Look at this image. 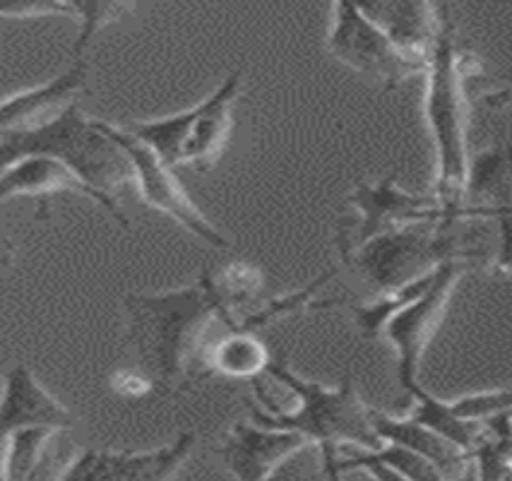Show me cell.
<instances>
[{
    "label": "cell",
    "mask_w": 512,
    "mask_h": 481,
    "mask_svg": "<svg viewBox=\"0 0 512 481\" xmlns=\"http://www.w3.org/2000/svg\"><path fill=\"white\" fill-rule=\"evenodd\" d=\"M476 481H508L510 479V441H496L484 436L472 450Z\"/></svg>",
    "instance_id": "484cf974"
},
{
    "label": "cell",
    "mask_w": 512,
    "mask_h": 481,
    "mask_svg": "<svg viewBox=\"0 0 512 481\" xmlns=\"http://www.w3.org/2000/svg\"><path fill=\"white\" fill-rule=\"evenodd\" d=\"M195 445V431H183L171 445L147 453H123L111 481H174Z\"/></svg>",
    "instance_id": "ffe728a7"
},
{
    "label": "cell",
    "mask_w": 512,
    "mask_h": 481,
    "mask_svg": "<svg viewBox=\"0 0 512 481\" xmlns=\"http://www.w3.org/2000/svg\"><path fill=\"white\" fill-rule=\"evenodd\" d=\"M479 73V61L457 46V29L443 8L440 32L428 51L426 65V123L433 135L438 159L436 200L452 215L472 219H500L510 207L467 205V80Z\"/></svg>",
    "instance_id": "7a4b0ae2"
},
{
    "label": "cell",
    "mask_w": 512,
    "mask_h": 481,
    "mask_svg": "<svg viewBox=\"0 0 512 481\" xmlns=\"http://www.w3.org/2000/svg\"><path fill=\"white\" fill-rule=\"evenodd\" d=\"M349 212L339 224L337 246L342 260L349 258L356 248L388 231L409 227L421 222H443V219H472L452 215L443 210L436 195H414L397 188L395 178L388 176L380 183H361L349 195Z\"/></svg>",
    "instance_id": "8992f818"
},
{
    "label": "cell",
    "mask_w": 512,
    "mask_h": 481,
    "mask_svg": "<svg viewBox=\"0 0 512 481\" xmlns=\"http://www.w3.org/2000/svg\"><path fill=\"white\" fill-rule=\"evenodd\" d=\"M327 49L339 63L373 77L385 89H397L409 77L426 75L428 58L404 53L351 3L332 5Z\"/></svg>",
    "instance_id": "52a82bcc"
},
{
    "label": "cell",
    "mask_w": 512,
    "mask_h": 481,
    "mask_svg": "<svg viewBox=\"0 0 512 481\" xmlns=\"http://www.w3.org/2000/svg\"><path fill=\"white\" fill-rule=\"evenodd\" d=\"M265 344L253 332H229L207 354V376L219 373L226 378H258L270 364Z\"/></svg>",
    "instance_id": "d6986e66"
},
{
    "label": "cell",
    "mask_w": 512,
    "mask_h": 481,
    "mask_svg": "<svg viewBox=\"0 0 512 481\" xmlns=\"http://www.w3.org/2000/svg\"><path fill=\"white\" fill-rule=\"evenodd\" d=\"M455 481H476V472H474V465H472V460H469V465L464 467V472H462L460 477H457Z\"/></svg>",
    "instance_id": "f546056e"
},
{
    "label": "cell",
    "mask_w": 512,
    "mask_h": 481,
    "mask_svg": "<svg viewBox=\"0 0 512 481\" xmlns=\"http://www.w3.org/2000/svg\"><path fill=\"white\" fill-rule=\"evenodd\" d=\"M371 426L383 443L402 445V448L412 450V453L431 462L443 474L445 481H455L469 465V455H464L455 445L440 438L438 433L428 431L426 426L416 424L412 419L390 417V414L371 407Z\"/></svg>",
    "instance_id": "e0dca14e"
},
{
    "label": "cell",
    "mask_w": 512,
    "mask_h": 481,
    "mask_svg": "<svg viewBox=\"0 0 512 481\" xmlns=\"http://www.w3.org/2000/svg\"><path fill=\"white\" fill-rule=\"evenodd\" d=\"M13 258H15V248L5 239H0V265H13Z\"/></svg>",
    "instance_id": "f1b7e54d"
},
{
    "label": "cell",
    "mask_w": 512,
    "mask_h": 481,
    "mask_svg": "<svg viewBox=\"0 0 512 481\" xmlns=\"http://www.w3.org/2000/svg\"><path fill=\"white\" fill-rule=\"evenodd\" d=\"M311 443L301 433L265 429L253 421H238L226 433V441L217 450L226 469L236 481H263L279 462Z\"/></svg>",
    "instance_id": "8fae6325"
},
{
    "label": "cell",
    "mask_w": 512,
    "mask_h": 481,
    "mask_svg": "<svg viewBox=\"0 0 512 481\" xmlns=\"http://www.w3.org/2000/svg\"><path fill=\"white\" fill-rule=\"evenodd\" d=\"M472 265L467 263H445L438 267L436 279L431 287L426 289L424 296L414 301L412 306L402 308L385 323L383 335L395 347L397 352V380L404 390L416 383V373H419V361L424 356L428 342L436 335L440 320L445 316V308L452 296V289L460 282V277Z\"/></svg>",
    "instance_id": "9c48e42d"
},
{
    "label": "cell",
    "mask_w": 512,
    "mask_h": 481,
    "mask_svg": "<svg viewBox=\"0 0 512 481\" xmlns=\"http://www.w3.org/2000/svg\"><path fill=\"white\" fill-rule=\"evenodd\" d=\"M510 178V145L505 142L498 147L493 142L491 150L479 152L474 164L467 169V200L496 198V195H508Z\"/></svg>",
    "instance_id": "44dd1931"
},
{
    "label": "cell",
    "mask_w": 512,
    "mask_h": 481,
    "mask_svg": "<svg viewBox=\"0 0 512 481\" xmlns=\"http://www.w3.org/2000/svg\"><path fill=\"white\" fill-rule=\"evenodd\" d=\"M510 405L512 397L508 388L484 390V393H472L460 397V400L448 402L450 412L455 414L457 419L469 421V424H481V421L493 417V414L508 412Z\"/></svg>",
    "instance_id": "d4e9b609"
},
{
    "label": "cell",
    "mask_w": 512,
    "mask_h": 481,
    "mask_svg": "<svg viewBox=\"0 0 512 481\" xmlns=\"http://www.w3.org/2000/svg\"><path fill=\"white\" fill-rule=\"evenodd\" d=\"M263 481H330L320 445L308 443L287 460L279 462Z\"/></svg>",
    "instance_id": "7402d4cb"
},
{
    "label": "cell",
    "mask_w": 512,
    "mask_h": 481,
    "mask_svg": "<svg viewBox=\"0 0 512 481\" xmlns=\"http://www.w3.org/2000/svg\"><path fill=\"white\" fill-rule=\"evenodd\" d=\"M75 417L58 402L27 366H13L0 390V438L25 429L70 431Z\"/></svg>",
    "instance_id": "30bf717a"
},
{
    "label": "cell",
    "mask_w": 512,
    "mask_h": 481,
    "mask_svg": "<svg viewBox=\"0 0 512 481\" xmlns=\"http://www.w3.org/2000/svg\"><path fill=\"white\" fill-rule=\"evenodd\" d=\"M68 431L25 429L5 436L0 481H56L73 453L63 443Z\"/></svg>",
    "instance_id": "7c38bea8"
},
{
    "label": "cell",
    "mask_w": 512,
    "mask_h": 481,
    "mask_svg": "<svg viewBox=\"0 0 512 481\" xmlns=\"http://www.w3.org/2000/svg\"><path fill=\"white\" fill-rule=\"evenodd\" d=\"M368 453H371L373 460L392 467L409 481H445L443 474H440L431 462L424 460L421 455L412 453V450L402 448V445L383 443L378 450H368Z\"/></svg>",
    "instance_id": "cb8c5ba5"
},
{
    "label": "cell",
    "mask_w": 512,
    "mask_h": 481,
    "mask_svg": "<svg viewBox=\"0 0 512 481\" xmlns=\"http://www.w3.org/2000/svg\"><path fill=\"white\" fill-rule=\"evenodd\" d=\"M97 123L99 128L121 147L125 157H128L130 166H133V183L138 186L142 203L164 212L166 217L174 219L176 224H181V227L190 231L193 236H198L200 241L207 243V246H229V241L224 239L222 231L214 227L210 219L198 210V205L188 198V193L174 176V169H169V166L159 162V159L154 157V152L147 150L145 145H140L135 138H130L123 128L111 126V123L106 121Z\"/></svg>",
    "instance_id": "ba28073f"
},
{
    "label": "cell",
    "mask_w": 512,
    "mask_h": 481,
    "mask_svg": "<svg viewBox=\"0 0 512 481\" xmlns=\"http://www.w3.org/2000/svg\"><path fill=\"white\" fill-rule=\"evenodd\" d=\"M123 308L128 344L152 385L164 390L188 378H207L210 349L238 330V320L207 270L193 287L166 294H128Z\"/></svg>",
    "instance_id": "6da1fadb"
},
{
    "label": "cell",
    "mask_w": 512,
    "mask_h": 481,
    "mask_svg": "<svg viewBox=\"0 0 512 481\" xmlns=\"http://www.w3.org/2000/svg\"><path fill=\"white\" fill-rule=\"evenodd\" d=\"M25 157L56 159L104 198L109 215L123 229H130L116 198L123 188L133 186V166L99 123L82 114L77 102L37 128L0 135V171Z\"/></svg>",
    "instance_id": "3957f363"
},
{
    "label": "cell",
    "mask_w": 512,
    "mask_h": 481,
    "mask_svg": "<svg viewBox=\"0 0 512 481\" xmlns=\"http://www.w3.org/2000/svg\"><path fill=\"white\" fill-rule=\"evenodd\" d=\"M133 10L135 5H121V3H75V15L77 20H80V37H77L73 46V56L75 58L85 56L89 41H92V37L101 27L121 20L123 15L133 13Z\"/></svg>",
    "instance_id": "603a6c76"
},
{
    "label": "cell",
    "mask_w": 512,
    "mask_h": 481,
    "mask_svg": "<svg viewBox=\"0 0 512 481\" xmlns=\"http://www.w3.org/2000/svg\"><path fill=\"white\" fill-rule=\"evenodd\" d=\"M238 89H241V70L231 73L212 97L195 106L193 126L181 152V166L207 171L217 164L231 133V111L238 99Z\"/></svg>",
    "instance_id": "4fadbf2b"
},
{
    "label": "cell",
    "mask_w": 512,
    "mask_h": 481,
    "mask_svg": "<svg viewBox=\"0 0 512 481\" xmlns=\"http://www.w3.org/2000/svg\"><path fill=\"white\" fill-rule=\"evenodd\" d=\"M85 85L87 61L85 58H75L68 73L56 77V80L3 99L0 102V135L32 130L41 123L51 121L53 111H63L65 106L73 104Z\"/></svg>",
    "instance_id": "5bb4252c"
},
{
    "label": "cell",
    "mask_w": 512,
    "mask_h": 481,
    "mask_svg": "<svg viewBox=\"0 0 512 481\" xmlns=\"http://www.w3.org/2000/svg\"><path fill=\"white\" fill-rule=\"evenodd\" d=\"M469 222L472 219L409 224L366 241L342 263L359 272L378 294L397 292L445 263L491 267L488 243L476 239L467 229Z\"/></svg>",
    "instance_id": "277c9868"
},
{
    "label": "cell",
    "mask_w": 512,
    "mask_h": 481,
    "mask_svg": "<svg viewBox=\"0 0 512 481\" xmlns=\"http://www.w3.org/2000/svg\"><path fill=\"white\" fill-rule=\"evenodd\" d=\"M392 44L404 53L428 58L440 32L443 8L431 3H363L356 5Z\"/></svg>",
    "instance_id": "2e32d148"
},
{
    "label": "cell",
    "mask_w": 512,
    "mask_h": 481,
    "mask_svg": "<svg viewBox=\"0 0 512 481\" xmlns=\"http://www.w3.org/2000/svg\"><path fill=\"white\" fill-rule=\"evenodd\" d=\"M5 17H41V15H75V3H0Z\"/></svg>",
    "instance_id": "4316f807"
},
{
    "label": "cell",
    "mask_w": 512,
    "mask_h": 481,
    "mask_svg": "<svg viewBox=\"0 0 512 481\" xmlns=\"http://www.w3.org/2000/svg\"><path fill=\"white\" fill-rule=\"evenodd\" d=\"M56 193L85 195V198L94 200V203H99L109 212V205L104 203V198L94 193L92 188H87L73 171L65 169L56 159L25 157L0 171V203L10 198H20V195L39 198L41 217H46V212H49V195Z\"/></svg>",
    "instance_id": "9a60e30c"
},
{
    "label": "cell",
    "mask_w": 512,
    "mask_h": 481,
    "mask_svg": "<svg viewBox=\"0 0 512 481\" xmlns=\"http://www.w3.org/2000/svg\"><path fill=\"white\" fill-rule=\"evenodd\" d=\"M265 373L277 383L287 385L296 395V407L284 417H265L263 412L253 409V424L301 433L303 438L320 445L327 474L339 445H356L363 450H378L383 445L371 426V407L356 393L351 376H344L337 388H325L313 380H303L299 373L291 371L287 361L279 359L270 361Z\"/></svg>",
    "instance_id": "5b68a950"
},
{
    "label": "cell",
    "mask_w": 512,
    "mask_h": 481,
    "mask_svg": "<svg viewBox=\"0 0 512 481\" xmlns=\"http://www.w3.org/2000/svg\"><path fill=\"white\" fill-rule=\"evenodd\" d=\"M409 393L414 397V409L407 419L416 421V424L426 426L428 431L438 433L440 438H445L450 445H455L457 450H462L464 455L472 457V450L479 445L481 438L486 436L481 424H469V421L457 419L450 412L448 402L438 400L431 393H426L419 383L409 385Z\"/></svg>",
    "instance_id": "ac0fdd59"
},
{
    "label": "cell",
    "mask_w": 512,
    "mask_h": 481,
    "mask_svg": "<svg viewBox=\"0 0 512 481\" xmlns=\"http://www.w3.org/2000/svg\"><path fill=\"white\" fill-rule=\"evenodd\" d=\"M111 388L113 393L123 397H142L150 393L154 385L150 378L142 376L138 371H116L111 376Z\"/></svg>",
    "instance_id": "83f0119b"
}]
</instances>
